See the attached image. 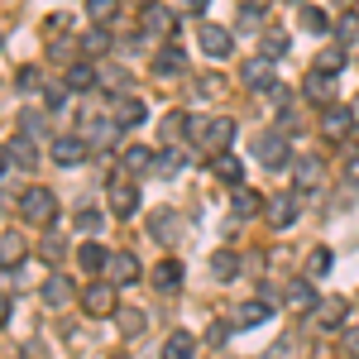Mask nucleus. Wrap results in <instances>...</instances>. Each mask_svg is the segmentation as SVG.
I'll return each mask as SVG.
<instances>
[{
	"label": "nucleus",
	"instance_id": "obj_1",
	"mask_svg": "<svg viewBox=\"0 0 359 359\" xmlns=\"http://www.w3.org/2000/svg\"><path fill=\"white\" fill-rule=\"evenodd\" d=\"M254 154H259V163L269 168V172H283V168H292V144L283 130H264V135L254 139Z\"/></svg>",
	"mask_w": 359,
	"mask_h": 359
},
{
	"label": "nucleus",
	"instance_id": "obj_2",
	"mask_svg": "<svg viewBox=\"0 0 359 359\" xmlns=\"http://www.w3.org/2000/svg\"><path fill=\"white\" fill-rule=\"evenodd\" d=\"M20 216H25L29 225H53L57 221V192L53 187H29V192L20 196Z\"/></svg>",
	"mask_w": 359,
	"mask_h": 359
},
{
	"label": "nucleus",
	"instance_id": "obj_3",
	"mask_svg": "<svg viewBox=\"0 0 359 359\" xmlns=\"http://www.w3.org/2000/svg\"><path fill=\"white\" fill-rule=\"evenodd\" d=\"M326 187V158L321 154H297V163H292V192H321Z\"/></svg>",
	"mask_w": 359,
	"mask_h": 359
},
{
	"label": "nucleus",
	"instance_id": "obj_4",
	"mask_svg": "<svg viewBox=\"0 0 359 359\" xmlns=\"http://www.w3.org/2000/svg\"><path fill=\"white\" fill-rule=\"evenodd\" d=\"M39 297H43V306H48V311H67V306L77 302V297H82V292H77V283H72V278L67 273H48L43 278V287H39Z\"/></svg>",
	"mask_w": 359,
	"mask_h": 359
},
{
	"label": "nucleus",
	"instance_id": "obj_5",
	"mask_svg": "<svg viewBox=\"0 0 359 359\" xmlns=\"http://www.w3.org/2000/svg\"><path fill=\"white\" fill-rule=\"evenodd\" d=\"M144 225H149V235H154L158 245H177V240H182V230H187V225H182V216H177L172 206L149 211V216H144Z\"/></svg>",
	"mask_w": 359,
	"mask_h": 359
},
{
	"label": "nucleus",
	"instance_id": "obj_6",
	"mask_svg": "<svg viewBox=\"0 0 359 359\" xmlns=\"http://www.w3.org/2000/svg\"><path fill=\"white\" fill-rule=\"evenodd\" d=\"M106 201H111V211L120 216V221H130V216L139 211V187L130 182V172L111 177V187H106Z\"/></svg>",
	"mask_w": 359,
	"mask_h": 359
},
{
	"label": "nucleus",
	"instance_id": "obj_7",
	"mask_svg": "<svg viewBox=\"0 0 359 359\" xmlns=\"http://www.w3.org/2000/svg\"><path fill=\"white\" fill-rule=\"evenodd\" d=\"M77 302H82L86 316H111L115 306H120V297H115V283H111V278H101V283H91V287H86Z\"/></svg>",
	"mask_w": 359,
	"mask_h": 359
},
{
	"label": "nucleus",
	"instance_id": "obj_8",
	"mask_svg": "<svg viewBox=\"0 0 359 359\" xmlns=\"http://www.w3.org/2000/svg\"><path fill=\"white\" fill-rule=\"evenodd\" d=\"M264 216H269V225H273V230H292V221H297V192L264 196Z\"/></svg>",
	"mask_w": 359,
	"mask_h": 359
},
{
	"label": "nucleus",
	"instance_id": "obj_9",
	"mask_svg": "<svg viewBox=\"0 0 359 359\" xmlns=\"http://www.w3.org/2000/svg\"><path fill=\"white\" fill-rule=\"evenodd\" d=\"M82 139L96 149V154H106V149H115V139H120V125H115V115H91L86 120Z\"/></svg>",
	"mask_w": 359,
	"mask_h": 359
},
{
	"label": "nucleus",
	"instance_id": "obj_10",
	"mask_svg": "<svg viewBox=\"0 0 359 359\" xmlns=\"http://www.w3.org/2000/svg\"><path fill=\"white\" fill-rule=\"evenodd\" d=\"M25 259H29V235L25 230H5L0 235V269L15 273V269H25Z\"/></svg>",
	"mask_w": 359,
	"mask_h": 359
},
{
	"label": "nucleus",
	"instance_id": "obj_11",
	"mask_svg": "<svg viewBox=\"0 0 359 359\" xmlns=\"http://www.w3.org/2000/svg\"><path fill=\"white\" fill-rule=\"evenodd\" d=\"M149 67H154V77H163V82H172V77H187V53H182V43H168V48H158Z\"/></svg>",
	"mask_w": 359,
	"mask_h": 359
},
{
	"label": "nucleus",
	"instance_id": "obj_12",
	"mask_svg": "<svg viewBox=\"0 0 359 359\" xmlns=\"http://www.w3.org/2000/svg\"><path fill=\"white\" fill-rule=\"evenodd\" d=\"M139 29H144V39H172V34H177V15H172L168 5H149L144 20H139Z\"/></svg>",
	"mask_w": 359,
	"mask_h": 359
},
{
	"label": "nucleus",
	"instance_id": "obj_13",
	"mask_svg": "<svg viewBox=\"0 0 359 359\" xmlns=\"http://www.w3.org/2000/svg\"><path fill=\"white\" fill-rule=\"evenodd\" d=\"M350 130H355V111L350 106H321V135L326 139H350Z\"/></svg>",
	"mask_w": 359,
	"mask_h": 359
},
{
	"label": "nucleus",
	"instance_id": "obj_14",
	"mask_svg": "<svg viewBox=\"0 0 359 359\" xmlns=\"http://www.w3.org/2000/svg\"><path fill=\"white\" fill-rule=\"evenodd\" d=\"M62 82H67V91H96L101 86V67H91L86 57H72L62 67Z\"/></svg>",
	"mask_w": 359,
	"mask_h": 359
},
{
	"label": "nucleus",
	"instance_id": "obj_15",
	"mask_svg": "<svg viewBox=\"0 0 359 359\" xmlns=\"http://www.w3.org/2000/svg\"><path fill=\"white\" fill-rule=\"evenodd\" d=\"M86 154H91V144H86L82 135H57L53 139V163H62V168L86 163Z\"/></svg>",
	"mask_w": 359,
	"mask_h": 359
},
{
	"label": "nucleus",
	"instance_id": "obj_16",
	"mask_svg": "<svg viewBox=\"0 0 359 359\" xmlns=\"http://www.w3.org/2000/svg\"><path fill=\"white\" fill-rule=\"evenodd\" d=\"M302 96L311 101V106H331V101H335V77L311 67V72L302 77Z\"/></svg>",
	"mask_w": 359,
	"mask_h": 359
},
{
	"label": "nucleus",
	"instance_id": "obj_17",
	"mask_svg": "<svg viewBox=\"0 0 359 359\" xmlns=\"http://www.w3.org/2000/svg\"><path fill=\"white\" fill-rule=\"evenodd\" d=\"M269 316H273V306L264 302V297H254V302H240L230 311V326H235V331H249V326H264Z\"/></svg>",
	"mask_w": 359,
	"mask_h": 359
},
{
	"label": "nucleus",
	"instance_id": "obj_18",
	"mask_svg": "<svg viewBox=\"0 0 359 359\" xmlns=\"http://www.w3.org/2000/svg\"><path fill=\"white\" fill-rule=\"evenodd\" d=\"M201 53L206 57H230V48H235V34L230 29H221V25H201Z\"/></svg>",
	"mask_w": 359,
	"mask_h": 359
},
{
	"label": "nucleus",
	"instance_id": "obj_19",
	"mask_svg": "<svg viewBox=\"0 0 359 359\" xmlns=\"http://www.w3.org/2000/svg\"><path fill=\"white\" fill-rule=\"evenodd\" d=\"M106 278H111L115 287L139 283V259H135V254H125V249H120V254H111V259H106Z\"/></svg>",
	"mask_w": 359,
	"mask_h": 359
},
{
	"label": "nucleus",
	"instance_id": "obj_20",
	"mask_svg": "<svg viewBox=\"0 0 359 359\" xmlns=\"http://www.w3.org/2000/svg\"><path fill=\"white\" fill-rule=\"evenodd\" d=\"M240 77H245V86H249V91H259V96L278 86V82H273V62H269V57H249Z\"/></svg>",
	"mask_w": 359,
	"mask_h": 359
},
{
	"label": "nucleus",
	"instance_id": "obj_21",
	"mask_svg": "<svg viewBox=\"0 0 359 359\" xmlns=\"http://www.w3.org/2000/svg\"><path fill=\"white\" fill-rule=\"evenodd\" d=\"M115 125H120V130H135V125H144V115H149V106H144V101H139L135 91H130V96H115Z\"/></svg>",
	"mask_w": 359,
	"mask_h": 359
},
{
	"label": "nucleus",
	"instance_id": "obj_22",
	"mask_svg": "<svg viewBox=\"0 0 359 359\" xmlns=\"http://www.w3.org/2000/svg\"><path fill=\"white\" fill-rule=\"evenodd\" d=\"M235 139V120L230 115H211L206 120V135H201V149H216V154H225V144Z\"/></svg>",
	"mask_w": 359,
	"mask_h": 359
},
{
	"label": "nucleus",
	"instance_id": "obj_23",
	"mask_svg": "<svg viewBox=\"0 0 359 359\" xmlns=\"http://www.w3.org/2000/svg\"><path fill=\"white\" fill-rule=\"evenodd\" d=\"M154 154L158 149H149V144H125L120 149V168L135 177V172H154Z\"/></svg>",
	"mask_w": 359,
	"mask_h": 359
},
{
	"label": "nucleus",
	"instance_id": "obj_24",
	"mask_svg": "<svg viewBox=\"0 0 359 359\" xmlns=\"http://www.w3.org/2000/svg\"><path fill=\"white\" fill-rule=\"evenodd\" d=\"M283 302L292 306V311H316V302H321V297H316V287H311V278H292V283H287V297H283Z\"/></svg>",
	"mask_w": 359,
	"mask_h": 359
},
{
	"label": "nucleus",
	"instance_id": "obj_25",
	"mask_svg": "<svg viewBox=\"0 0 359 359\" xmlns=\"http://www.w3.org/2000/svg\"><path fill=\"white\" fill-rule=\"evenodd\" d=\"M230 211H235V221H254V216L264 211V196H259V192H249L245 182H240V187L230 192Z\"/></svg>",
	"mask_w": 359,
	"mask_h": 359
},
{
	"label": "nucleus",
	"instance_id": "obj_26",
	"mask_svg": "<svg viewBox=\"0 0 359 359\" xmlns=\"http://www.w3.org/2000/svg\"><path fill=\"white\" fill-rule=\"evenodd\" d=\"M311 316H316V326H321V331H335V326L350 316V302H345V297H326V302H316Z\"/></svg>",
	"mask_w": 359,
	"mask_h": 359
},
{
	"label": "nucleus",
	"instance_id": "obj_27",
	"mask_svg": "<svg viewBox=\"0 0 359 359\" xmlns=\"http://www.w3.org/2000/svg\"><path fill=\"white\" fill-rule=\"evenodd\" d=\"M111 316H115V331L125 335V340H130V335H139L144 326H149V316H144V306H115Z\"/></svg>",
	"mask_w": 359,
	"mask_h": 359
},
{
	"label": "nucleus",
	"instance_id": "obj_28",
	"mask_svg": "<svg viewBox=\"0 0 359 359\" xmlns=\"http://www.w3.org/2000/svg\"><path fill=\"white\" fill-rule=\"evenodd\" d=\"M196 355V335L192 331H172L163 340V350H158V359H192Z\"/></svg>",
	"mask_w": 359,
	"mask_h": 359
},
{
	"label": "nucleus",
	"instance_id": "obj_29",
	"mask_svg": "<svg viewBox=\"0 0 359 359\" xmlns=\"http://www.w3.org/2000/svg\"><path fill=\"white\" fill-rule=\"evenodd\" d=\"M5 149H10V163H20V168H34V163H39V139H29L25 130L10 139Z\"/></svg>",
	"mask_w": 359,
	"mask_h": 359
},
{
	"label": "nucleus",
	"instance_id": "obj_30",
	"mask_svg": "<svg viewBox=\"0 0 359 359\" xmlns=\"http://www.w3.org/2000/svg\"><path fill=\"white\" fill-rule=\"evenodd\" d=\"M211 273H216V283H235L240 278V254L235 249H216L211 254Z\"/></svg>",
	"mask_w": 359,
	"mask_h": 359
},
{
	"label": "nucleus",
	"instance_id": "obj_31",
	"mask_svg": "<svg viewBox=\"0 0 359 359\" xmlns=\"http://www.w3.org/2000/svg\"><path fill=\"white\" fill-rule=\"evenodd\" d=\"M154 287H158V292H177V287H182V264H177V259L154 264Z\"/></svg>",
	"mask_w": 359,
	"mask_h": 359
},
{
	"label": "nucleus",
	"instance_id": "obj_32",
	"mask_svg": "<svg viewBox=\"0 0 359 359\" xmlns=\"http://www.w3.org/2000/svg\"><path fill=\"white\" fill-rule=\"evenodd\" d=\"M111 48H115L111 25H96L91 34H82V53H86V57H101V53H111Z\"/></svg>",
	"mask_w": 359,
	"mask_h": 359
},
{
	"label": "nucleus",
	"instance_id": "obj_33",
	"mask_svg": "<svg viewBox=\"0 0 359 359\" xmlns=\"http://www.w3.org/2000/svg\"><path fill=\"white\" fill-rule=\"evenodd\" d=\"M211 172H216L221 182H230V187H240V182H245V163H240L235 154H216V163H211Z\"/></svg>",
	"mask_w": 359,
	"mask_h": 359
},
{
	"label": "nucleus",
	"instance_id": "obj_34",
	"mask_svg": "<svg viewBox=\"0 0 359 359\" xmlns=\"http://www.w3.org/2000/svg\"><path fill=\"white\" fill-rule=\"evenodd\" d=\"M158 139H163V144L187 139V111H168L163 120H158Z\"/></svg>",
	"mask_w": 359,
	"mask_h": 359
},
{
	"label": "nucleus",
	"instance_id": "obj_35",
	"mask_svg": "<svg viewBox=\"0 0 359 359\" xmlns=\"http://www.w3.org/2000/svg\"><path fill=\"white\" fill-rule=\"evenodd\" d=\"M287 48H292V43H287V34H283V29H269V34L259 39V57H269V62L287 57Z\"/></svg>",
	"mask_w": 359,
	"mask_h": 359
},
{
	"label": "nucleus",
	"instance_id": "obj_36",
	"mask_svg": "<svg viewBox=\"0 0 359 359\" xmlns=\"http://www.w3.org/2000/svg\"><path fill=\"white\" fill-rule=\"evenodd\" d=\"M345 62H350V53H345V43H326V48H321V53H316V72H340V67H345Z\"/></svg>",
	"mask_w": 359,
	"mask_h": 359
},
{
	"label": "nucleus",
	"instance_id": "obj_37",
	"mask_svg": "<svg viewBox=\"0 0 359 359\" xmlns=\"http://www.w3.org/2000/svg\"><path fill=\"white\" fill-rule=\"evenodd\" d=\"M106 259H111V254L96 245V240H86V245L77 249V264H82L86 273H106Z\"/></svg>",
	"mask_w": 359,
	"mask_h": 359
},
{
	"label": "nucleus",
	"instance_id": "obj_38",
	"mask_svg": "<svg viewBox=\"0 0 359 359\" xmlns=\"http://www.w3.org/2000/svg\"><path fill=\"white\" fill-rule=\"evenodd\" d=\"M182 168H187V154H182V149L154 154V172H158V177H172V172H182Z\"/></svg>",
	"mask_w": 359,
	"mask_h": 359
},
{
	"label": "nucleus",
	"instance_id": "obj_39",
	"mask_svg": "<svg viewBox=\"0 0 359 359\" xmlns=\"http://www.w3.org/2000/svg\"><path fill=\"white\" fill-rule=\"evenodd\" d=\"M67 96H72V91H67V82H62V77H57V82H43V106H48V115H62V111H67Z\"/></svg>",
	"mask_w": 359,
	"mask_h": 359
},
{
	"label": "nucleus",
	"instance_id": "obj_40",
	"mask_svg": "<svg viewBox=\"0 0 359 359\" xmlns=\"http://www.w3.org/2000/svg\"><path fill=\"white\" fill-rule=\"evenodd\" d=\"M331 264H335V254L326 245H316L311 254H306V278H326V273H331Z\"/></svg>",
	"mask_w": 359,
	"mask_h": 359
},
{
	"label": "nucleus",
	"instance_id": "obj_41",
	"mask_svg": "<svg viewBox=\"0 0 359 359\" xmlns=\"http://www.w3.org/2000/svg\"><path fill=\"white\" fill-rule=\"evenodd\" d=\"M297 25H302L306 34H331V20H326L316 5H302V10H297Z\"/></svg>",
	"mask_w": 359,
	"mask_h": 359
},
{
	"label": "nucleus",
	"instance_id": "obj_42",
	"mask_svg": "<svg viewBox=\"0 0 359 359\" xmlns=\"http://www.w3.org/2000/svg\"><path fill=\"white\" fill-rule=\"evenodd\" d=\"M101 86H106V91H120V96H130V91H135V82H130V72H125V67H101Z\"/></svg>",
	"mask_w": 359,
	"mask_h": 359
},
{
	"label": "nucleus",
	"instance_id": "obj_43",
	"mask_svg": "<svg viewBox=\"0 0 359 359\" xmlns=\"http://www.w3.org/2000/svg\"><path fill=\"white\" fill-rule=\"evenodd\" d=\"M86 15H91L96 25H111L115 15H120V0H86Z\"/></svg>",
	"mask_w": 359,
	"mask_h": 359
},
{
	"label": "nucleus",
	"instance_id": "obj_44",
	"mask_svg": "<svg viewBox=\"0 0 359 359\" xmlns=\"http://www.w3.org/2000/svg\"><path fill=\"white\" fill-rule=\"evenodd\" d=\"M335 39H340V43H355L359 39V15L355 10H345V15L335 20Z\"/></svg>",
	"mask_w": 359,
	"mask_h": 359
},
{
	"label": "nucleus",
	"instance_id": "obj_45",
	"mask_svg": "<svg viewBox=\"0 0 359 359\" xmlns=\"http://www.w3.org/2000/svg\"><path fill=\"white\" fill-rule=\"evenodd\" d=\"M77 48H82V43H77V39H53V43H48V57H53V62H62V67H67V62H72V57H77Z\"/></svg>",
	"mask_w": 359,
	"mask_h": 359
},
{
	"label": "nucleus",
	"instance_id": "obj_46",
	"mask_svg": "<svg viewBox=\"0 0 359 359\" xmlns=\"http://www.w3.org/2000/svg\"><path fill=\"white\" fill-rule=\"evenodd\" d=\"M15 86H20L25 96H34V91H43V72H39V67H20V72H15Z\"/></svg>",
	"mask_w": 359,
	"mask_h": 359
},
{
	"label": "nucleus",
	"instance_id": "obj_47",
	"mask_svg": "<svg viewBox=\"0 0 359 359\" xmlns=\"http://www.w3.org/2000/svg\"><path fill=\"white\" fill-rule=\"evenodd\" d=\"M264 15H269V10H264V0H259V5L245 0V10H240V29H259V25H264Z\"/></svg>",
	"mask_w": 359,
	"mask_h": 359
},
{
	"label": "nucleus",
	"instance_id": "obj_48",
	"mask_svg": "<svg viewBox=\"0 0 359 359\" xmlns=\"http://www.w3.org/2000/svg\"><path fill=\"white\" fill-rule=\"evenodd\" d=\"M101 225H106V216H101L96 206H82V211H77V230H86V235H96Z\"/></svg>",
	"mask_w": 359,
	"mask_h": 359
},
{
	"label": "nucleus",
	"instance_id": "obj_49",
	"mask_svg": "<svg viewBox=\"0 0 359 359\" xmlns=\"http://www.w3.org/2000/svg\"><path fill=\"white\" fill-rule=\"evenodd\" d=\"M43 120H48V111H25V120H20V130H25L29 139L43 135Z\"/></svg>",
	"mask_w": 359,
	"mask_h": 359
},
{
	"label": "nucleus",
	"instance_id": "obj_50",
	"mask_svg": "<svg viewBox=\"0 0 359 359\" xmlns=\"http://www.w3.org/2000/svg\"><path fill=\"white\" fill-rule=\"evenodd\" d=\"M39 254H43L48 264H62V254H67V245H62V235H48V240L39 245Z\"/></svg>",
	"mask_w": 359,
	"mask_h": 359
},
{
	"label": "nucleus",
	"instance_id": "obj_51",
	"mask_svg": "<svg viewBox=\"0 0 359 359\" xmlns=\"http://www.w3.org/2000/svg\"><path fill=\"white\" fill-rule=\"evenodd\" d=\"M230 331H235L230 321H211V331H206V345H211V350H221L225 340H230Z\"/></svg>",
	"mask_w": 359,
	"mask_h": 359
},
{
	"label": "nucleus",
	"instance_id": "obj_52",
	"mask_svg": "<svg viewBox=\"0 0 359 359\" xmlns=\"http://www.w3.org/2000/svg\"><path fill=\"white\" fill-rule=\"evenodd\" d=\"M340 345H345V355H355V359H359V326H350V331L340 335Z\"/></svg>",
	"mask_w": 359,
	"mask_h": 359
},
{
	"label": "nucleus",
	"instance_id": "obj_53",
	"mask_svg": "<svg viewBox=\"0 0 359 359\" xmlns=\"http://www.w3.org/2000/svg\"><path fill=\"white\" fill-rule=\"evenodd\" d=\"M206 5H211V0H177L182 15H206Z\"/></svg>",
	"mask_w": 359,
	"mask_h": 359
},
{
	"label": "nucleus",
	"instance_id": "obj_54",
	"mask_svg": "<svg viewBox=\"0 0 359 359\" xmlns=\"http://www.w3.org/2000/svg\"><path fill=\"white\" fill-rule=\"evenodd\" d=\"M269 96H273L278 106H287V101H292V86H283V82H278V86H273V91H269Z\"/></svg>",
	"mask_w": 359,
	"mask_h": 359
},
{
	"label": "nucleus",
	"instance_id": "obj_55",
	"mask_svg": "<svg viewBox=\"0 0 359 359\" xmlns=\"http://www.w3.org/2000/svg\"><path fill=\"white\" fill-rule=\"evenodd\" d=\"M0 326H10V297L0 292Z\"/></svg>",
	"mask_w": 359,
	"mask_h": 359
},
{
	"label": "nucleus",
	"instance_id": "obj_56",
	"mask_svg": "<svg viewBox=\"0 0 359 359\" xmlns=\"http://www.w3.org/2000/svg\"><path fill=\"white\" fill-rule=\"evenodd\" d=\"M5 168H10V149H0V177H5Z\"/></svg>",
	"mask_w": 359,
	"mask_h": 359
},
{
	"label": "nucleus",
	"instance_id": "obj_57",
	"mask_svg": "<svg viewBox=\"0 0 359 359\" xmlns=\"http://www.w3.org/2000/svg\"><path fill=\"white\" fill-rule=\"evenodd\" d=\"M130 5H139V10H149V5H158V0H130Z\"/></svg>",
	"mask_w": 359,
	"mask_h": 359
},
{
	"label": "nucleus",
	"instance_id": "obj_58",
	"mask_svg": "<svg viewBox=\"0 0 359 359\" xmlns=\"http://www.w3.org/2000/svg\"><path fill=\"white\" fill-rule=\"evenodd\" d=\"M331 5H340V10H350V5H355V0H331Z\"/></svg>",
	"mask_w": 359,
	"mask_h": 359
},
{
	"label": "nucleus",
	"instance_id": "obj_59",
	"mask_svg": "<svg viewBox=\"0 0 359 359\" xmlns=\"http://www.w3.org/2000/svg\"><path fill=\"white\" fill-rule=\"evenodd\" d=\"M350 111H355V125H359V101H355V106H350Z\"/></svg>",
	"mask_w": 359,
	"mask_h": 359
},
{
	"label": "nucleus",
	"instance_id": "obj_60",
	"mask_svg": "<svg viewBox=\"0 0 359 359\" xmlns=\"http://www.w3.org/2000/svg\"><path fill=\"white\" fill-rule=\"evenodd\" d=\"M111 359H130V355H111Z\"/></svg>",
	"mask_w": 359,
	"mask_h": 359
},
{
	"label": "nucleus",
	"instance_id": "obj_61",
	"mask_svg": "<svg viewBox=\"0 0 359 359\" xmlns=\"http://www.w3.org/2000/svg\"><path fill=\"white\" fill-rule=\"evenodd\" d=\"M0 43H5V39H0Z\"/></svg>",
	"mask_w": 359,
	"mask_h": 359
}]
</instances>
